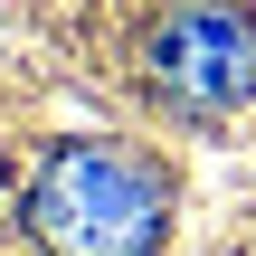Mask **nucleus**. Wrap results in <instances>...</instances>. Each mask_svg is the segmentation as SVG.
I'll return each instance as SVG.
<instances>
[{
    "instance_id": "obj_1",
    "label": "nucleus",
    "mask_w": 256,
    "mask_h": 256,
    "mask_svg": "<svg viewBox=\"0 0 256 256\" xmlns=\"http://www.w3.org/2000/svg\"><path fill=\"white\" fill-rule=\"evenodd\" d=\"M28 218L57 256H142L152 218H162V180L114 142H76L28 190Z\"/></svg>"
},
{
    "instance_id": "obj_2",
    "label": "nucleus",
    "mask_w": 256,
    "mask_h": 256,
    "mask_svg": "<svg viewBox=\"0 0 256 256\" xmlns=\"http://www.w3.org/2000/svg\"><path fill=\"white\" fill-rule=\"evenodd\" d=\"M142 66H152V86L162 95H180V104H238L256 95V28L247 10H228V0H180L152 38H142Z\"/></svg>"
}]
</instances>
